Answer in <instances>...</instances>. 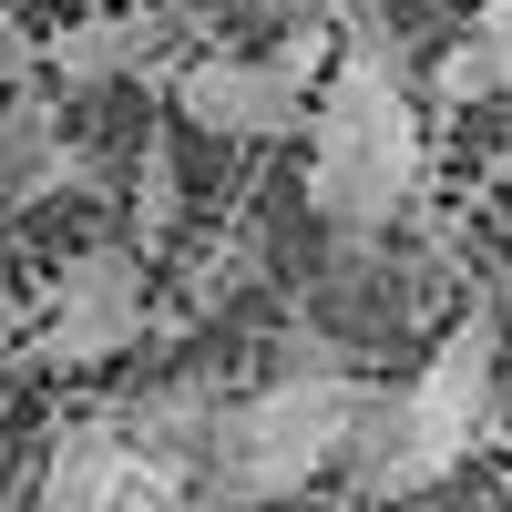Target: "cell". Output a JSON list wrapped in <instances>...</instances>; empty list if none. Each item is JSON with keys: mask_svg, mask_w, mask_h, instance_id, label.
<instances>
[{"mask_svg": "<svg viewBox=\"0 0 512 512\" xmlns=\"http://www.w3.org/2000/svg\"><path fill=\"white\" fill-rule=\"evenodd\" d=\"M431 103H441V113H472V103H502V82H492V52H482V31H472V41H451V52L431 62Z\"/></svg>", "mask_w": 512, "mask_h": 512, "instance_id": "8fae6325", "label": "cell"}, {"mask_svg": "<svg viewBox=\"0 0 512 512\" xmlns=\"http://www.w3.org/2000/svg\"><path fill=\"white\" fill-rule=\"evenodd\" d=\"M123 461H134V431H123V410L62 420L52 472H41V502H52V512H113V492H123Z\"/></svg>", "mask_w": 512, "mask_h": 512, "instance_id": "ba28073f", "label": "cell"}, {"mask_svg": "<svg viewBox=\"0 0 512 512\" xmlns=\"http://www.w3.org/2000/svg\"><path fill=\"white\" fill-rule=\"evenodd\" d=\"M400 390H410V420H420V451L451 472V461L492 431V400H502V318L492 308H461L451 338L420 359V379H400Z\"/></svg>", "mask_w": 512, "mask_h": 512, "instance_id": "3957f363", "label": "cell"}, {"mask_svg": "<svg viewBox=\"0 0 512 512\" xmlns=\"http://www.w3.org/2000/svg\"><path fill=\"white\" fill-rule=\"evenodd\" d=\"M0 62H11V72H31V41L11 31V11H0Z\"/></svg>", "mask_w": 512, "mask_h": 512, "instance_id": "5bb4252c", "label": "cell"}, {"mask_svg": "<svg viewBox=\"0 0 512 512\" xmlns=\"http://www.w3.org/2000/svg\"><path fill=\"white\" fill-rule=\"evenodd\" d=\"M338 461H349L359 492H431L441 461L420 451V420H410V390H390V379H359L349 400V441H338Z\"/></svg>", "mask_w": 512, "mask_h": 512, "instance_id": "8992f818", "label": "cell"}, {"mask_svg": "<svg viewBox=\"0 0 512 512\" xmlns=\"http://www.w3.org/2000/svg\"><path fill=\"white\" fill-rule=\"evenodd\" d=\"M164 236H175V144L144 134V154H134V246H164Z\"/></svg>", "mask_w": 512, "mask_h": 512, "instance_id": "30bf717a", "label": "cell"}, {"mask_svg": "<svg viewBox=\"0 0 512 512\" xmlns=\"http://www.w3.org/2000/svg\"><path fill=\"white\" fill-rule=\"evenodd\" d=\"M482 52H492V82H502V103H512V0H482Z\"/></svg>", "mask_w": 512, "mask_h": 512, "instance_id": "4fadbf2b", "label": "cell"}, {"mask_svg": "<svg viewBox=\"0 0 512 512\" xmlns=\"http://www.w3.org/2000/svg\"><path fill=\"white\" fill-rule=\"evenodd\" d=\"M175 113L216 144H277L308 123V93L277 72V62H236V52H205L175 72Z\"/></svg>", "mask_w": 512, "mask_h": 512, "instance_id": "5b68a950", "label": "cell"}, {"mask_svg": "<svg viewBox=\"0 0 512 512\" xmlns=\"http://www.w3.org/2000/svg\"><path fill=\"white\" fill-rule=\"evenodd\" d=\"M328 52H338V11H308V21H287V41H277V72L297 82V93H318V72H328Z\"/></svg>", "mask_w": 512, "mask_h": 512, "instance_id": "7c38bea8", "label": "cell"}, {"mask_svg": "<svg viewBox=\"0 0 512 512\" xmlns=\"http://www.w3.org/2000/svg\"><path fill=\"white\" fill-rule=\"evenodd\" d=\"M420 185V103L400 82L390 21L359 11L308 93V205L338 236H379Z\"/></svg>", "mask_w": 512, "mask_h": 512, "instance_id": "6da1fadb", "label": "cell"}, {"mask_svg": "<svg viewBox=\"0 0 512 512\" xmlns=\"http://www.w3.org/2000/svg\"><path fill=\"white\" fill-rule=\"evenodd\" d=\"M154 41H164V21H154V11H93V21H62V31H52L41 72H52L62 93L134 82V72H154Z\"/></svg>", "mask_w": 512, "mask_h": 512, "instance_id": "52a82bcc", "label": "cell"}, {"mask_svg": "<svg viewBox=\"0 0 512 512\" xmlns=\"http://www.w3.org/2000/svg\"><path fill=\"white\" fill-rule=\"evenodd\" d=\"M52 144H62V113L21 82V93L0 103V205H21V195H31V175L52 164Z\"/></svg>", "mask_w": 512, "mask_h": 512, "instance_id": "9c48e42d", "label": "cell"}, {"mask_svg": "<svg viewBox=\"0 0 512 512\" xmlns=\"http://www.w3.org/2000/svg\"><path fill=\"white\" fill-rule=\"evenodd\" d=\"M144 328V246H82L52 277V318H41V359L93 369Z\"/></svg>", "mask_w": 512, "mask_h": 512, "instance_id": "277c9868", "label": "cell"}, {"mask_svg": "<svg viewBox=\"0 0 512 512\" xmlns=\"http://www.w3.org/2000/svg\"><path fill=\"white\" fill-rule=\"evenodd\" d=\"M349 400H359V369H287L277 390L226 400L195 441V492L205 502H277V492H308L338 441H349Z\"/></svg>", "mask_w": 512, "mask_h": 512, "instance_id": "7a4b0ae2", "label": "cell"}]
</instances>
